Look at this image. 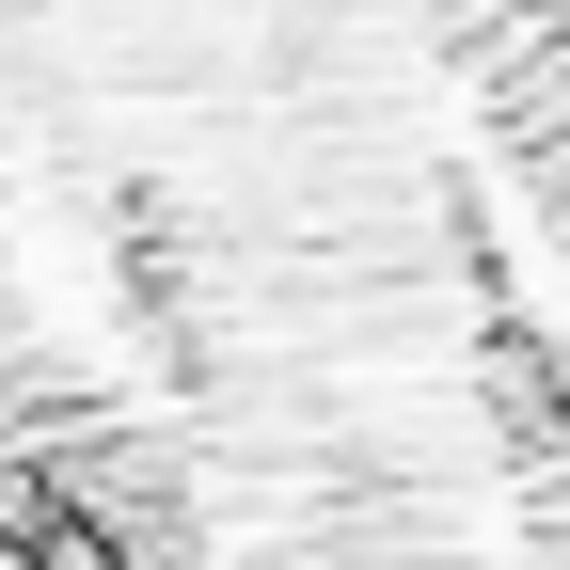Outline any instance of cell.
<instances>
[{
    "label": "cell",
    "mask_w": 570,
    "mask_h": 570,
    "mask_svg": "<svg viewBox=\"0 0 570 570\" xmlns=\"http://www.w3.org/2000/svg\"><path fill=\"white\" fill-rule=\"evenodd\" d=\"M0 570H142L127 523H111L96 491L32 444V412H17V396H0Z\"/></svg>",
    "instance_id": "obj_1"
}]
</instances>
